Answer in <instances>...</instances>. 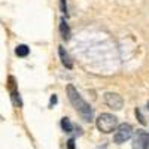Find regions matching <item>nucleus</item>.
I'll use <instances>...</instances> for the list:
<instances>
[{
	"label": "nucleus",
	"mask_w": 149,
	"mask_h": 149,
	"mask_svg": "<svg viewBox=\"0 0 149 149\" xmlns=\"http://www.w3.org/2000/svg\"><path fill=\"white\" fill-rule=\"evenodd\" d=\"M104 102H106V104H107L109 107L115 109V110L122 109V104H124L121 95L116 94V93H106V94H104Z\"/></svg>",
	"instance_id": "4"
},
{
	"label": "nucleus",
	"mask_w": 149,
	"mask_h": 149,
	"mask_svg": "<svg viewBox=\"0 0 149 149\" xmlns=\"http://www.w3.org/2000/svg\"><path fill=\"white\" fill-rule=\"evenodd\" d=\"M67 95H69V100L73 104V107L76 109L78 113L82 116V119L86 121V122H91L93 121V109H91V106L79 95V93L76 91V88H74L72 84L67 85Z\"/></svg>",
	"instance_id": "1"
},
{
	"label": "nucleus",
	"mask_w": 149,
	"mask_h": 149,
	"mask_svg": "<svg viewBox=\"0 0 149 149\" xmlns=\"http://www.w3.org/2000/svg\"><path fill=\"white\" fill-rule=\"evenodd\" d=\"M61 128H63V131H66V133H72V130H73V124L70 122V119L69 118H63L61 119Z\"/></svg>",
	"instance_id": "9"
},
{
	"label": "nucleus",
	"mask_w": 149,
	"mask_h": 149,
	"mask_svg": "<svg viewBox=\"0 0 149 149\" xmlns=\"http://www.w3.org/2000/svg\"><path fill=\"white\" fill-rule=\"evenodd\" d=\"M136 116H137V119L140 121V124H143V125H145L146 121H145V118H143V115L140 113V110H139V109H136Z\"/></svg>",
	"instance_id": "11"
},
{
	"label": "nucleus",
	"mask_w": 149,
	"mask_h": 149,
	"mask_svg": "<svg viewBox=\"0 0 149 149\" xmlns=\"http://www.w3.org/2000/svg\"><path fill=\"white\" fill-rule=\"evenodd\" d=\"M60 9L63 14L67 15V3H66V0H60Z\"/></svg>",
	"instance_id": "10"
},
{
	"label": "nucleus",
	"mask_w": 149,
	"mask_h": 149,
	"mask_svg": "<svg viewBox=\"0 0 149 149\" xmlns=\"http://www.w3.org/2000/svg\"><path fill=\"white\" fill-rule=\"evenodd\" d=\"M29 52H30V48H29L27 45H18L17 49H15V54H17L18 57H27Z\"/></svg>",
	"instance_id": "8"
},
{
	"label": "nucleus",
	"mask_w": 149,
	"mask_h": 149,
	"mask_svg": "<svg viewBox=\"0 0 149 149\" xmlns=\"http://www.w3.org/2000/svg\"><path fill=\"white\" fill-rule=\"evenodd\" d=\"M131 134H133V128H131L130 124H125V122L119 124V127L116 128V131L113 134V142L118 143V145H121L124 142H127L131 137Z\"/></svg>",
	"instance_id": "3"
},
{
	"label": "nucleus",
	"mask_w": 149,
	"mask_h": 149,
	"mask_svg": "<svg viewBox=\"0 0 149 149\" xmlns=\"http://www.w3.org/2000/svg\"><path fill=\"white\" fill-rule=\"evenodd\" d=\"M148 109H149V103H148Z\"/></svg>",
	"instance_id": "15"
},
{
	"label": "nucleus",
	"mask_w": 149,
	"mask_h": 149,
	"mask_svg": "<svg viewBox=\"0 0 149 149\" xmlns=\"http://www.w3.org/2000/svg\"><path fill=\"white\" fill-rule=\"evenodd\" d=\"M148 133L139 130L133 139V149H148Z\"/></svg>",
	"instance_id": "5"
},
{
	"label": "nucleus",
	"mask_w": 149,
	"mask_h": 149,
	"mask_svg": "<svg viewBox=\"0 0 149 149\" xmlns=\"http://www.w3.org/2000/svg\"><path fill=\"white\" fill-rule=\"evenodd\" d=\"M55 103H57V95L52 94V95H51V102H49V106H54Z\"/></svg>",
	"instance_id": "13"
},
{
	"label": "nucleus",
	"mask_w": 149,
	"mask_h": 149,
	"mask_svg": "<svg viewBox=\"0 0 149 149\" xmlns=\"http://www.w3.org/2000/svg\"><path fill=\"white\" fill-rule=\"evenodd\" d=\"M97 124V128L100 130L102 133H112V131H116L118 125V118L112 113H102L98 115V118L95 119Z\"/></svg>",
	"instance_id": "2"
},
{
	"label": "nucleus",
	"mask_w": 149,
	"mask_h": 149,
	"mask_svg": "<svg viewBox=\"0 0 149 149\" xmlns=\"http://www.w3.org/2000/svg\"><path fill=\"white\" fill-rule=\"evenodd\" d=\"M60 34H61V37H63L64 40L70 39V27H69V24L66 22L64 18L60 19Z\"/></svg>",
	"instance_id": "7"
},
{
	"label": "nucleus",
	"mask_w": 149,
	"mask_h": 149,
	"mask_svg": "<svg viewBox=\"0 0 149 149\" xmlns=\"http://www.w3.org/2000/svg\"><path fill=\"white\" fill-rule=\"evenodd\" d=\"M67 148H69V149H74V139H73V137L69 139V142H67Z\"/></svg>",
	"instance_id": "12"
},
{
	"label": "nucleus",
	"mask_w": 149,
	"mask_h": 149,
	"mask_svg": "<svg viewBox=\"0 0 149 149\" xmlns=\"http://www.w3.org/2000/svg\"><path fill=\"white\" fill-rule=\"evenodd\" d=\"M148 149H149V136H148Z\"/></svg>",
	"instance_id": "14"
},
{
	"label": "nucleus",
	"mask_w": 149,
	"mask_h": 149,
	"mask_svg": "<svg viewBox=\"0 0 149 149\" xmlns=\"http://www.w3.org/2000/svg\"><path fill=\"white\" fill-rule=\"evenodd\" d=\"M58 54H60V58H61V63H63V66L67 67V69H72V67H73V63H72V60H70L67 51L64 49V46H61V45L58 46Z\"/></svg>",
	"instance_id": "6"
}]
</instances>
